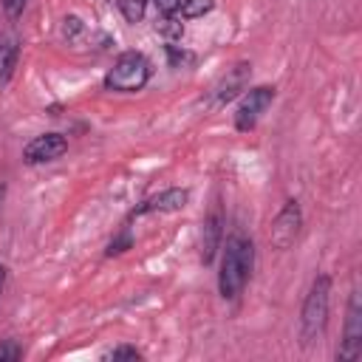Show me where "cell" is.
Segmentation results:
<instances>
[{"label": "cell", "instance_id": "obj_18", "mask_svg": "<svg viewBox=\"0 0 362 362\" xmlns=\"http://www.w3.org/2000/svg\"><path fill=\"white\" fill-rule=\"evenodd\" d=\"M0 3H3V11H6V17L17 20V17L23 14V8H25V3H28V0H0Z\"/></svg>", "mask_w": 362, "mask_h": 362}, {"label": "cell", "instance_id": "obj_5", "mask_svg": "<svg viewBox=\"0 0 362 362\" xmlns=\"http://www.w3.org/2000/svg\"><path fill=\"white\" fill-rule=\"evenodd\" d=\"M272 102H274V88H272V85L246 88V93H243V99H240V105H238V110H235V127H238L240 133L252 130V127L260 122V116L269 110Z\"/></svg>", "mask_w": 362, "mask_h": 362}, {"label": "cell", "instance_id": "obj_20", "mask_svg": "<svg viewBox=\"0 0 362 362\" xmlns=\"http://www.w3.org/2000/svg\"><path fill=\"white\" fill-rule=\"evenodd\" d=\"M3 286H6V266H0V294H3Z\"/></svg>", "mask_w": 362, "mask_h": 362}, {"label": "cell", "instance_id": "obj_19", "mask_svg": "<svg viewBox=\"0 0 362 362\" xmlns=\"http://www.w3.org/2000/svg\"><path fill=\"white\" fill-rule=\"evenodd\" d=\"M62 23H65V25H62V31H65V37H68V34H76V31L82 28V23H79V17H65Z\"/></svg>", "mask_w": 362, "mask_h": 362}, {"label": "cell", "instance_id": "obj_13", "mask_svg": "<svg viewBox=\"0 0 362 362\" xmlns=\"http://www.w3.org/2000/svg\"><path fill=\"white\" fill-rule=\"evenodd\" d=\"M119 8H122V14H124L127 23H139L144 17L147 0H119Z\"/></svg>", "mask_w": 362, "mask_h": 362}, {"label": "cell", "instance_id": "obj_7", "mask_svg": "<svg viewBox=\"0 0 362 362\" xmlns=\"http://www.w3.org/2000/svg\"><path fill=\"white\" fill-rule=\"evenodd\" d=\"M68 150V139L62 133H40L23 147V161L25 164H45L59 158Z\"/></svg>", "mask_w": 362, "mask_h": 362}, {"label": "cell", "instance_id": "obj_17", "mask_svg": "<svg viewBox=\"0 0 362 362\" xmlns=\"http://www.w3.org/2000/svg\"><path fill=\"white\" fill-rule=\"evenodd\" d=\"M107 356H110V359H141V351H136V348H130V345H119V348H113Z\"/></svg>", "mask_w": 362, "mask_h": 362}, {"label": "cell", "instance_id": "obj_11", "mask_svg": "<svg viewBox=\"0 0 362 362\" xmlns=\"http://www.w3.org/2000/svg\"><path fill=\"white\" fill-rule=\"evenodd\" d=\"M20 59V40L14 34H0V85H6L14 76Z\"/></svg>", "mask_w": 362, "mask_h": 362}, {"label": "cell", "instance_id": "obj_10", "mask_svg": "<svg viewBox=\"0 0 362 362\" xmlns=\"http://www.w3.org/2000/svg\"><path fill=\"white\" fill-rule=\"evenodd\" d=\"M249 76H252V65L249 62H238V65H232L229 71H226V76L221 79V85L215 88L218 93V102L221 105H226V102H232L235 96H240L246 88H249Z\"/></svg>", "mask_w": 362, "mask_h": 362}, {"label": "cell", "instance_id": "obj_1", "mask_svg": "<svg viewBox=\"0 0 362 362\" xmlns=\"http://www.w3.org/2000/svg\"><path fill=\"white\" fill-rule=\"evenodd\" d=\"M221 272H218V291L223 300H235L243 286L249 283L255 266V243L243 232H232L226 243H221Z\"/></svg>", "mask_w": 362, "mask_h": 362}, {"label": "cell", "instance_id": "obj_4", "mask_svg": "<svg viewBox=\"0 0 362 362\" xmlns=\"http://www.w3.org/2000/svg\"><path fill=\"white\" fill-rule=\"evenodd\" d=\"M359 356H362V294L359 288H354L348 297V308H345V325H342L337 359L356 362Z\"/></svg>", "mask_w": 362, "mask_h": 362}, {"label": "cell", "instance_id": "obj_8", "mask_svg": "<svg viewBox=\"0 0 362 362\" xmlns=\"http://www.w3.org/2000/svg\"><path fill=\"white\" fill-rule=\"evenodd\" d=\"M189 201V189L187 187H170V189H161L158 195H150L147 201H141L130 218H141V215H150V212H178L184 209Z\"/></svg>", "mask_w": 362, "mask_h": 362}, {"label": "cell", "instance_id": "obj_14", "mask_svg": "<svg viewBox=\"0 0 362 362\" xmlns=\"http://www.w3.org/2000/svg\"><path fill=\"white\" fill-rule=\"evenodd\" d=\"M130 246H133V235L124 229L119 238H113V240H110V246H107V257H113V255H122V252H124V249H130Z\"/></svg>", "mask_w": 362, "mask_h": 362}, {"label": "cell", "instance_id": "obj_15", "mask_svg": "<svg viewBox=\"0 0 362 362\" xmlns=\"http://www.w3.org/2000/svg\"><path fill=\"white\" fill-rule=\"evenodd\" d=\"M20 356H23V348H20L14 339L0 342V362H17Z\"/></svg>", "mask_w": 362, "mask_h": 362}, {"label": "cell", "instance_id": "obj_6", "mask_svg": "<svg viewBox=\"0 0 362 362\" xmlns=\"http://www.w3.org/2000/svg\"><path fill=\"white\" fill-rule=\"evenodd\" d=\"M303 229V212H300V204L297 201H286L280 206V212L274 215L272 221V229H269V240L274 249H288L297 235Z\"/></svg>", "mask_w": 362, "mask_h": 362}, {"label": "cell", "instance_id": "obj_9", "mask_svg": "<svg viewBox=\"0 0 362 362\" xmlns=\"http://www.w3.org/2000/svg\"><path fill=\"white\" fill-rule=\"evenodd\" d=\"M223 243V212L221 206H212V212L204 218V229H201V263L209 266L218 255Z\"/></svg>", "mask_w": 362, "mask_h": 362}, {"label": "cell", "instance_id": "obj_12", "mask_svg": "<svg viewBox=\"0 0 362 362\" xmlns=\"http://www.w3.org/2000/svg\"><path fill=\"white\" fill-rule=\"evenodd\" d=\"M215 8V0H181V8L178 14L187 17V20H195V17H204Z\"/></svg>", "mask_w": 362, "mask_h": 362}, {"label": "cell", "instance_id": "obj_2", "mask_svg": "<svg viewBox=\"0 0 362 362\" xmlns=\"http://www.w3.org/2000/svg\"><path fill=\"white\" fill-rule=\"evenodd\" d=\"M328 305H331V277L317 274L311 280V288H308V294L303 300V311H300V342H303V348H311L325 334Z\"/></svg>", "mask_w": 362, "mask_h": 362}, {"label": "cell", "instance_id": "obj_16", "mask_svg": "<svg viewBox=\"0 0 362 362\" xmlns=\"http://www.w3.org/2000/svg\"><path fill=\"white\" fill-rule=\"evenodd\" d=\"M158 28H161L164 34H170V37H181V31H184V25H181L175 17H161Z\"/></svg>", "mask_w": 362, "mask_h": 362}, {"label": "cell", "instance_id": "obj_3", "mask_svg": "<svg viewBox=\"0 0 362 362\" xmlns=\"http://www.w3.org/2000/svg\"><path fill=\"white\" fill-rule=\"evenodd\" d=\"M150 79V62L141 51H122L113 68L105 74V88L116 93H136Z\"/></svg>", "mask_w": 362, "mask_h": 362}]
</instances>
